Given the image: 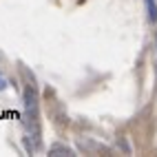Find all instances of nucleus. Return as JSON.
<instances>
[{"label": "nucleus", "instance_id": "2", "mask_svg": "<svg viewBox=\"0 0 157 157\" xmlns=\"http://www.w3.org/2000/svg\"><path fill=\"white\" fill-rule=\"evenodd\" d=\"M73 155V151L69 148V146H62V144H56V146H51L49 148V155Z\"/></svg>", "mask_w": 157, "mask_h": 157}, {"label": "nucleus", "instance_id": "1", "mask_svg": "<svg viewBox=\"0 0 157 157\" xmlns=\"http://www.w3.org/2000/svg\"><path fill=\"white\" fill-rule=\"evenodd\" d=\"M25 113H27V124L33 131V140L36 144L40 142V115H38V93H36V86H27L25 89Z\"/></svg>", "mask_w": 157, "mask_h": 157}, {"label": "nucleus", "instance_id": "3", "mask_svg": "<svg viewBox=\"0 0 157 157\" xmlns=\"http://www.w3.org/2000/svg\"><path fill=\"white\" fill-rule=\"evenodd\" d=\"M5 89H7V82H5L2 78H0V91H5Z\"/></svg>", "mask_w": 157, "mask_h": 157}]
</instances>
